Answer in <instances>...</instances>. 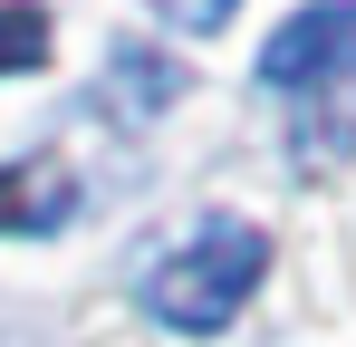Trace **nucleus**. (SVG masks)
<instances>
[{"mask_svg":"<svg viewBox=\"0 0 356 347\" xmlns=\"http://www.w3.org/2000/svg\"><path fill=\"white\" fill-rule=\"evenodd\" d=\"M39 58H49V10H29V0H0V77L39 68Z\"/></svg>","mask_w":356,"mask_h":347,"instance_id":"39448f33","label":"nucleus"},{"mask_svg":"<svg viewBox=\"0 0 356 347\" xmlns=\"http://www.w3.org/2000/svg\"><path fill=\"white\" fill-rule=\"evenodd\" d=\"M356 77V0H308L298 20L270 29L260 49V87H347Z\"/></svg>","mask_w":356,"mask_h":347,"instance_id":"f03ea898","label":"nucleus"},{"mask_svg":"<svg viewBox=\"0 0 356 347\" xmlns=\"http://www.w3.org/2000/svg\"><path fill=\"white\" fill-rule=\"evenodd\" d=\"M77 222V164L58 145L0 164V231H67Z\"/></svg>","mask_w":356,"mask_h":347,"instance_id":"7ed1b4c3","label":"nucleus"},{"mask_svg":"<svg viewBox=\"0 0 356 347\" xmlns=\"http://www.w3.org/2000/svg\"><path fill=\"white\" fill-rule=\"evenodd\" d=\"M270 270V231L260 222H202L183 251H164L154 270H145V309L183 328V338H212V328H232L241 299L260 289Z\"/></svg>","mask_w":356,"mask_h":347,"instance_id":"f257e3e1","label":"nucleus"},{"mask_svg":"<svg viewBox=\"0 0 356 347\" xmlns=\"http://www.w3.org/2000/svg\"><path fill=\"white\" fill-rule=\"evenodd\" d=\"M174 97H183V68L164 49H135V39H125V49L106 58V87H97L106 116H154V107H174Z\"/></svg>","mask_w":356,"mask_h":347,"instance_id":"20e7f679","label":"nucleus"},{"mask_svg":"<svg viewBox=\"0 0 356 347\" xmlns=\"http://www.w3.org/2000/svg\"><path fill=\"white\" fill-rule=\"evenodd\" d=\"M154 10H164L174 29H193V39H202V29H222V20H232L241 0H154Z\"/></svg>","mask_w":356,"mask_h":347,"instance_id":"423d86ee","label":"nucleus"}]
</instances>
